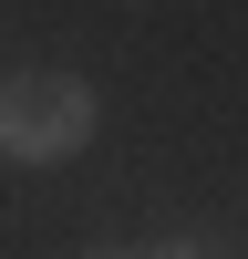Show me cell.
<instances>
[{"label": "cell", "mask_w": 248, "mask_h": 259, "mask_svg": "<svg viewBox=\"0 0 248 259\" xmlns=\"http://www.w3.org/2000/svg\"><path fill=\"white\" fill-rule=\"evenodd\" d=\"M93 124H103V104H93L83 73H11V83H0V156H11V166L83 156Z\"/></svg>", "instance_id": "6da1fadb"}, {"label": "cell", "mask_w": 248, "mask_h": 259, "mask_svg": "<svg viewBox=\"0 0 248 259\" xmlns=\"http://www.w3.org/2000/svg\"><path fill=\"white\" fill-rule=\"evenodd\" d=\"M165 259H217V249H197V239H176V249H165Z\"/></svg>", "instance_id": "7a4b0ae2"}]
</instances>
